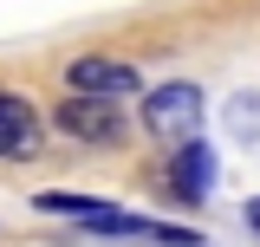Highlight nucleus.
Masks as SVG:
<instances>
[{
  "label": "nucleus",
  "instance_id": "f257e3e1",
  "mask_svg": "<svg viewBox=\"0 0 260 247\" xmlns=\"http://www.w3.org/2000/svg\"><path fill=\"white\" fill-rule=\"evenodd\" d=\"M39 215H59L85 234H104V241H150V215H137L124 202H104V195H78V189H39L32 195Z\"/></svg>",
  "mask_w": 260,
  "mask_h": 247
},
{
  "label": "nucleus",
  "instance_id": "f03ea898",
  "mask_svg": "<svg viewBox=\"0 0 260 247\" xmlns=\"http://www.w3.org/2000/svg\"><path fill=\"white\" fill-rule=\"evenodd\" d=\"M52 130L72 137V143H85V150H117L130 137V111L111 104V98H72L65 91L59 104H52Z\"/></svg>",
  "mask_w": 260,
  "mask_h": 247
},
{
  "label": "nucleus",
  "instance_id": "7ed1b4c3",
  "mask_svg": "<svg viewBox=\"0 0 260 247\" xmlns=\"http://www.w3.org/2000/svg\"><path fill=\"white\" fill-rule=\"evenodd\" d=\"M65 91L130 104V98H143V72H137V59H117V52H72L65 59Z\"/></svg>",
  "mask_w": 260,
  "mask_h": 247
},
{
  "label": "nucleus",
  "instance_id": "20e7f679",
  "mask_svg": "<svg viewBox=\"0 0 260 247\" xmlns=\"http://www.w3.org/2000/svg\"><path fill=\"white\" fill-rule=\"evenodd\" d=\"M202 85L189 78H169V85H150L143 91V123L156 130V137H176V143H189L195 130H202Z\"/></svg>",
  "mask_w": 260,
  "mask_h": 247
},
{
  "label": "nucleus",
  "instance_id": "39448f33",
  "mask_svg": "<svg viewBox=\"0 0 260 247\" xmlns=\"http://www.w3.org/2000/svg\"><path fill=\"white\" fill-rule=\"evenodd\" d=\"M162 189L182 202V208H202L208 195H215V150L189 137V143H176V150L162 156Z\"/></svg>",
  "mask_w": 260,
  "mask_h": 247
},
{
  "label": "nucleus",
  "instance_id": "423d86ee",
  "mask_svg": "<svg viewBox=\"0 0 260 247\" xmlns=\"http://www.w3.org/2000/svg\"><path fill=\"white\" fill-rule=\"evenodd\" d=\"M46 150V123L32 111V98L0 85V163H39Z\"/></svg>",
  "mask_w": 260,
  "mask_h": 247
},
{
  "label": "nucleus",
  "instance_id": "0eeeda50",
  "mask_svg": "<svg viewBox=\"0 0 260 247\" xmlns=\"http://www.w3.org/2000/svg\"><path fill=\"white\" fill-rule=\"evenodd\" d=\"M143 247H202V228H182V221H150V241Z\"/></svg>",
  "mask_w": 260,
  "mask_h": 247
},
{
  "label": "nucleus",
  "instance_id": "6e6552de",
  "mask_svg": "<svg viewBox=\"0 0 260 247\" xmlns=\"http://www.w3.org/2000/svg\"><path fill=\"white\" fill-rule=\"evenodd\" d=\"M241 221H247V228H254V234H260V195H254V202H247V208H241Z\"/></svg>",
  "mask_w": 260,
  "mask_h": 247
}]
</instances>
